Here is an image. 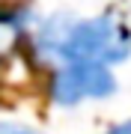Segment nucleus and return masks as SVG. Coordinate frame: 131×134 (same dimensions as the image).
Returning <instances> with one entry per match:
<instances>
[{"mask_svg":"<svg viewBox=\"0 0 131 134\" xmlns=\"http://www.w3.org/2000/svg\"><path fill=\"white\" fill-rule=\"evenodd\" d=\"M36 45L48 60L119 66L131 57V30L113 12H98L87 18L57 12L42 21Z\"/></svg>","mask_w":131,"mask_h":134,"instance_id":"1","label":"nucleus"},{"mask_svg":"<svg viewBox=\"0 0 131 134\" xmlns=\"http://www.w3.org/2000/svg\"><path fill=\"white\" fill-rule=\"evenodd\" d=\"M116 92V77L101 63H63L51 77V101L57 107H78Z\"/></svg>","mask_w":131,"mask_h":134,"instance_id":"2","label":"nucleus"},{"mask_svg":"<svg viewBox=\"0 0 131 134\" xmlns=\"http://www.w3.org/2000/svg\"><path fill=\"white\" fill-rule=\"evenodd\" d=\"M0 134H39L27 125H12V122H0Z\"/></svg>","mask_w":131,"mask_h":134,"instance_id":"3","label":"nucleus"},{"mask_svg":"<svg viewBox=\"0 0 131 134\" xmlns=\"http://www.w3.org/2000/svg\"><path fill=\"white\" fill-rule=\"evenodd\" d=\"M104 134H131V119H125V122H116V125H110Z\"/></svg>","mask_w":131,"mask_h":134,"instance_id":"4","label":"nucleus"}]
</instances>
